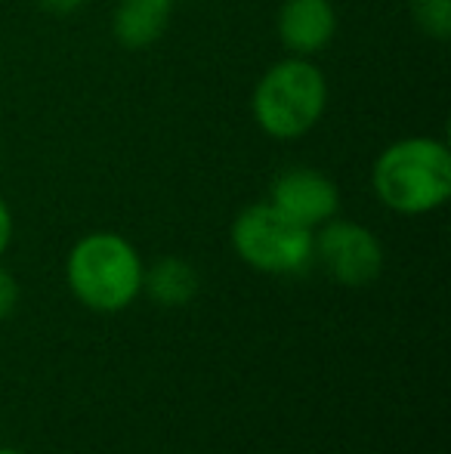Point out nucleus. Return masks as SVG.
<instances>
[{
  "label": "nucleus",
  "instance_id": "1",
  "mask_svg": "<svg viewBox=\"0 0 451 454\" xmlns=\"http://www.w3.org/2000/svg\"><path fill=\"white\" fill-rule=\"evenodd\" d=\"M371 189L386 210L424 216L451 198V152L446 139L405 137L390 143L371 168Z\"/></svg>",
  "mask_w": 451,
  "mask_h": 454
},
{
  "label": "nucleus",
  "instance_id": "2",
  "mask_svg": "<svg viewBox=\"0 0 451 454\" xmlns=\"http://www.w3.org/2000/svg\"><path fill=\"white\" fill-rule=\"evenodd\" d=\"M328 108V78L313 59L284 56L260 74L251 93V114L272 139H300Z\"/></svg>",
  "mask_w": 451,
  "mask_h": 454
},
{
  "label": "nucleus",
  "instance_id": "3",
  "mask_svg": "<svg viewBox=\"0 0 451 454\" xmlns=\"http://www.w3.org/2000/svg\"><path fill=\"white\" fill-rule=\"evenodd\" d=\"M143 260L118 232H90L68 251L66 278L93 312H121L143 294Z\"/></svg>",
  "mask_w": 451,
  "mask_h": 454
},
{
  "label": "nucleus",
  "instance_id": "4",
  "mask_svg": "<svg viewBox=\"0 0 451 454\" xmlns=\"http://www.w3.org/2000/svg\"><path fill=\"white\" fill-rule=\"evenodd\" d=\"M232 247L251 270L266 275H300L313 266V229L288 220L269 201L245 207L232 223Z\"/></svg>",
  "mask_w": 451,
  "mask_h": 454
},
{
  "label": "nucleus",
  "instance_id": "5",
  "mask_svg": "<svg viewBox=\"0 0 451 454\" xmlns=\"http://www.w3.org/2000/svg\"><path fill=\"white\" fill-rule=\"evenodd\" d=\"M315 260L346 287H365L384 270V245L368 226L331 216L313 229Z\"/></svg>",
  "mask_w": 451,
  "mask_h": 454
},
{
  "label": "nucleus",
  "instance_id": "6",
  "mask_svg": "<svg viewBox=\"0 0 451 454\" xmlns=\"http://www.w3.org/2000/svg\"><path fill=\"white\" fill-rule=\"evenodd\" d=\"M266 201L276 210H282L288 220L300 223L307 229H319L322 223L338 216L340 192L338 183L328 174L294 164V168H284L282 174H276V180L269 183V198Z\"/></svg>",
  "mask_w": 451,
  "mask_h": 454
},
{
  "label": "nucleus",
  "instance_id": "7",
  "mask_svg": "<svg viewBox=\"0 0 451 454\" xmlns=\"http://www.w3.org/2000/svg\"><path fill=\"white\" fill-rule=\"evenodd\" d=\"M276 35L291 56L313 59L338 35V10L331 0H284L276 16Z\"/></svg>",
  "mask_w": 451,
  "mask_h": 454
},
{
  "label": "nucleus",
  "instance_id": "8",
  "mask_svg": "<svg viewBox=\"0 0 451 454\" xmlns=\"http://www.w3.org/2000/svg\"><path fill=\"white\" fill-rule=\"evenodd\" d=\"M176 0H121L112 16V35L124 50H145L161 41Z\"/></svg>",
  "mask_w": 451,
  "mask_h": 454
},
{
  "label": "nucleus",
  "instance_id": "9",
  "mask_svg": "<svg viewBox=\"0 0 451 454\" xmlns=\"http://www.w3.org/2000/svg\"><path fill=\"white\" fill-rule=\"evenodd\" d=\"M201 281L198 272L189 260L180 257H161L143 270V291L161 306H186L195 300Z\"/></svg>",
  "mask_w": 451,
  "mask_h": 454
},
{
  "label": "nucleus",
  "instance_id": "10",
  "mask_svg": "<svg viewBox=\"0 0 451 454\" xmlns=\"http://www.w3.org/2000/svg\"><path fill=\"white\" fill-rule=\"evenodd\" d=\"M415 25L433 41L451 37V0H411L408 4Z\"/></svg>",
  "mask_w": 451,
  "mask_h": 454
},
{
  "label": "nucleus",
  "instance_id": "11",
  "mask_svg": "<svg viewBox=\"0 0 451 454\" xmlns=\"http://www.w3.org/2000/svg\"><path fill=\"white\" fill-rule=\"evenodd\" d=\"M16 303H19V285L12 278V272H6L0 266V322L16 312Z\"/></svg>",
  "mask_w": 451,
  "mask_h": 454
},
{
  "label": "nucleus",
  "instance_id": "12",
  "mask_svg": "<svg viewBox=\"0 0 451 454\" xmlns=\"http://www.w3.org/2000/svg\"><path fill=\"white\" fill-rule=\"evenodd\" d=\"M10 241H12V214H10V204L0 195V257L6 254Z\"/></svg>",
  "mask_w": 451,
  "mask_h": 454
},
{
  "label": "nucleus",
  "instance_id": "13",
  "mask_svg": "<svg viewBox=\"0 0 451 454\" xmlns=\"http://www.w3.org/2000/svg\"><path fill=\"white\" fill-rule=\"evenodd\" d=\"M37 4H41L47 12H56V16H66V12L78 10V6L84 4V0H37Z\"/></svg>",
  "mask_w": 451,
  "mask_h": 454
},
{
  "label": "nucleus",
  "instance_id": "14",
  "mask_svg": "<svg viewBox=\"0 0 451 454\" xmlns=\"http://www.w3.org/2000/svg\"><path fill=\"white\" fill-rule=\"evenodd\" d=\"M0 454H22V451H16V449H0Z\"/></svg>",
  "mask_w": 451,
  "mask_h": 454
},
{
  "label": "nucleus",
  "instance_id": "15",
  "mask_svg": "<svg viewBox=\"0 0 451 454\" xmlns=\"http://www.w3.org/2000/svg\"><path fill=\"white\" fill-rule=\"evenodd\" d=\"M176 4H180V0H176Z\"/></svg>",
  "mask_w": 451,
  "mask_h": 454
},
{
  "label": "nucleus",
  "instance_id": "16",
  "mask_svg": "<svg viewBox=\"0 0 451 454\" xmlns=\"http://www.w3.org/2000/svg\"><path fill=\"white\" fill-rule=\"evenodd\" d=\"M84 4H87V0H84Z\"/></svg>",
  "mask_w": 451,
  "mask_h": 454
}]
</instances>
